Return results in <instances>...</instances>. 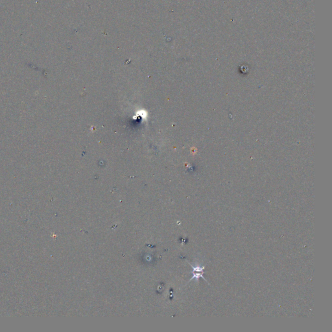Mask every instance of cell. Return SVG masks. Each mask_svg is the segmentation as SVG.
Returning <instances> with one entry per match:
<instances>
[{
    "mask_svg": "<svg viewBox=\"0 0 332 332\" xmlns=\"http://www.w3.org/2000/svg\"><path fill=\"white\" fill-rule=\"evenodd\" d=\"M189 263V262H188ZM189 264L191 266V267L193 268V271H192V274H193V277L191 278V280H189L191 281L193 279H196L197 280H199V278H202L203 279H204L206 282H207V280H206L205 278L203 276V274H204V267H199V266H196V267H194L193 265H192L191 264H190L189 263Z\"/></svg>",
    "mask_w": 332,
    "mask_h": 332,
    "instance_id": "6da1fadb",
    "label": "cell"
}]
</instances>
